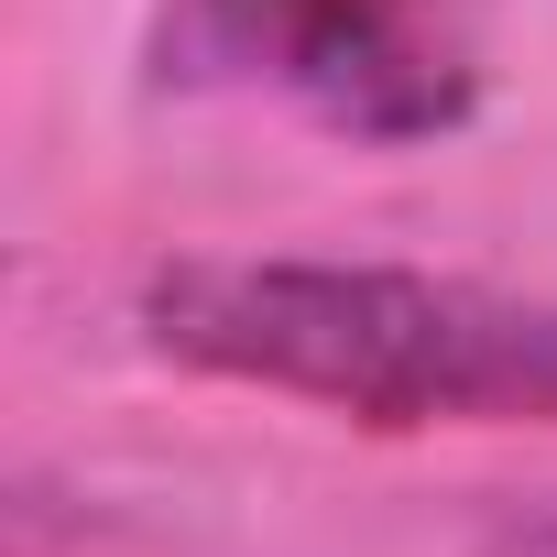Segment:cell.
Instances as JSON below:
<instances>
[{
  "label": "cell",
  "instance_id": "6da1fadb",
  "mask_svg": "<svg viewBox=\"0 0 557 557\" xmlns=\"http://www.w3.org/2000/svg\"><path fill=\"white\" fill-rule=\"evenodd\" d=\"M143 339L350 426H557V296L470 273L186 251L143 285Z\"/></svg>",
  "mask_w": 557,
  "mask_h": 557
},
{
  "label": "cell",
  "instance_id": "7a4b0ae2",
  "mask_svg": "<svg viewBox=\"0 0 557 557\" xmlns=\"http://www.w3.org/2000/svg\"><path fill=\"white\" fill-rule=\"evenodd\" d=\"M164 88L285 99L350 143H448L481 110V0H164Z\"/></svg>",
  "mask_w": 557,
  "mask_h": 557
},
{
  "label": "cell",
  "instance_id": "3957f363",
  "mask_svg": "<svg viewBox=\"0 0 557 557\" xmlns=\"http://www.w3.org/2000/svg\"><path fill=\"white\" fill-rule=\"evenodd\" d=\"M503 557H557V513H535V524H513V535H503Z\"/></svg>",
  "mask_w": 557,
  "mask_h": 557
}]
</instances>
